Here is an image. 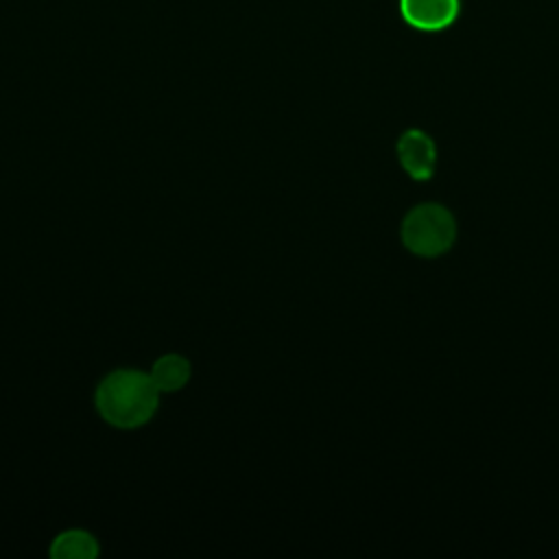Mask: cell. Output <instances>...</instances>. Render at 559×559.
Returning <instances> with one entry per match:
<instances>
[{
    "label": "cell",
    "instance_id": "6da1fadb",
    "mask_svg": "<svg viewBox=\"0 0 559 559\" xmlns=\"http://www.w3.org/2000/svg\"><path fill=\"white\" fill-rule=\"evenodd\" d=\"M159 397L162 393L148 371L120 367L96 384L94 408L105 424L118 430H135L155 417Z\"/></svg>",
    "mask_w": 559,
    "mask_h": 559
},
{
    "label": "cell",
    "instance_id": "7a4b0ae2",
    "mask_svg": "<svg viewBox=\"0 0 559 559\" xmlns=\"http://www.w3.org/2000/svg\"><path fill=\"white\" fill-rule=\"evenodd\" d=\"M402 245L421 258L443 255L456 240V221L439 203H421L406 212L400 227Z\"/></svg>",
    "mask_w": 559,
    "mask_h": 559
},
{
    "label": "cell",
    "instance_id": "3957f363",
    "mask_svg": "<svg viewBox=\"0 0 559 559\" xmlns=\"http://www.w3.org/2000/svg\"><path fill=\"white\" fill-rule=\"evenodd\" d=\"M461 0H400L402 20L417 31L435 33L452 26L459 17Z\"/></svg>",
    "mask_w": 559,
    "mask_h": 559
},
{
    "label": "cell",
    "instance_id": "277c9868",
    "mask_svg": "<svg viewBox=\"0 0 559 559\" xmlns=\"http://www.w3.org/2000/svg\"><path fill=\"white\" fill-rule=\"evenodd\" d=\"M400 166L417 181L428 179L437 166V146L428 133L421 129H408L397 140Z\"/></svg>",
    "mask_w": 559,
    "mask_h": 559
},
{
    "label": "cell",
    "instance_id": "5b68a950",
    "mask_svg": "<svg viewBox=\"0 0 559 559\" xmlns=\"http://www.w3.org/2000/svg\"><path fill=\"white\" fill-rule=\"evenodd\" d=\"M155 386L159 389V393H177L181 389H186V384L192 378V365L183 354L177 352H168L162 354L159 358H155V362L148 369Z\"/></svg>",
    "mask_w": 559,
    "mask_h": 559
},
{
    "label": "cell",
    "instance_id": "8992f818",
    "mask_svg": "<svg viewBox=\"0 0 559 559\" xmlns=\"http://www.w3.org/2000/svg\"><path fill=\"white\" fill-rule=\"evenodd\" d=\"M52 559H94L100 552L96 535L85 528H66L50 542Z\"/></svg>",
    "mask_w": 559,
    "mask_h": 559
}]
</instances>
